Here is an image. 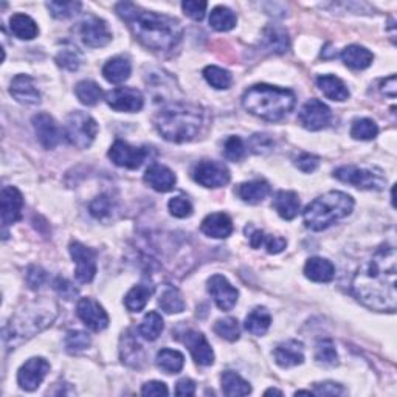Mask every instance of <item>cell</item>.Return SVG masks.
Listing matches in <instances>:
<instances>
[{
	"label": "cell",
	"instance_id": "obj_1",
	"mask_svg": "<svg viewBox=\"0 0 397 397\" xmlns=\"http://www.w3.org/2000/svg\"><path fill=\"white\" fill-rule=\"evenodd\" d=\"M397 252L393 245L377 248L352 279L354 297L376 312H394L397 307Z\"/></svg>",
	"mask_w": 397,
	"mask_h": 397
},
{
	"label": "cell",
	"instance_id": "obj_2",
	"mask_svg": "<svg viewBox=\"0 0 397 397\" xmlns=\"http://www.w3.org/2000/svg\"><path fill=\"white\" fill-rule=\"evenodd\" d=\"M115 10L129 24L135 38L151 50H173L182 39L183 30L177 19L169 18L166 14L144 11L130 2H121Z\"/></svg>",
	"mask_w": 397,
	"mask_h": 397
},
{
	"label": "cell",
	"instance_id": "obj_3",
	"mask_svg": "<svg viewBox=\"0 0 397 397\" xmlns=\"http://www.w3.org/2000/svg\"><path fill=\"white\" fill-rule=\"evenodd\" d=\"M56 317L58 304L55 301H33L24 309H20L18 314H14L11 320L6 323L4 328V342L14 349V346L47 329Z\"/></svg>",
	"mask_w": 397,
	"mask_h": 397
},
{
	"label": "cell",
	"instance_id": "obj_4",
	"mask_svg": "<svg viewBox=\"0 0 397 397\" xmlns=\"http://www.w3.org/2000/svg\"><path fill=\"white\" fill-rule=\"evenodd\" d=\"M156 128L159 134L168 142L185 143L191 142L203 124L202 109L187 102H174L163 107L156 115Z\"/></svg>",
	"mask_w": 397,
	"mask_h": 397
},
{
	"label": "cell",
	"instance_id": "obj_5",
	"mask_svg": "<svg viewBox=\"0 0 397 397\" xmlns=\"http://www.w3.org/2000/svg\"><path fill=\"white\" fill-rule=\"evenodd\" d=\"M295 93L269 84H256L242 95V107L266 121H279L295 107Z\"/></svg>",
	"mask_w": 397,
	"mask_h": 397
},
{
	"label": "cell",
	"instance_id": "obj_6",
	"mask_svg": "<svg viewBox=\"0 0 397 397\" xmlns=\"http://www.w3.org/2000/svg\"><path fill=\"white\" fill-rule=\"evenodd\" d=\"M354 210V198L342 191H329L318 196L303 211L304 224L309 230L323 231L337 220L348 217Z\"/></svg>",
	"mask_w": 397,
	"mask_h": 397
},
{
	"label": "cell",
	"instance_id": "obj_7",
	"mask_svg": "<svg viewBox=\"0 0 397 397\" xmlns=\"http://www.w3.org/2000/svg\"><path fill=\"white\" fill-rule=\"evenodd\" d=\"M98 134V123L89 114L76 110L67 116L64 135L67 142L78 149H87Z\"/></svg>",
	"mask_w": 397,
	"mask_h": 397
},
{
	"label": "cell",
	"instance_id": "obj_8",
	"mask_svg": "<svg viewBox=\"0 0 397 397\" xmlns=\"http://www.w3.org/2000/svg\"><path fill=\"white\" fill-rule=\"evenodd\" d=\"M334 177L358 189L380 191L386 185V179L380 173L371 171V169L366 168H358L354 165H348L335 169Z\"/></svg>",
	"mask_w": 397,
	"mask_h": 397
},
{
	"label": "cell",
	"instance_id": "obj_9",
	"mask_svg": "<svg viewBox=\"0 0 397 397\" xmlns=\"http://www.w3.org/2000/svg\"><path fill=\"white\" fill-rule=\"evenodd\" d=\"M193 179L205 188H220L230 182V171L219 161L202 160L193 169Z\"/></svg>",
	"mask_w": 397,
	"mask_h": 397
},
{
	"label": "cell",
	"instance_id": "obj_10",
	"mask_svg": "<svg viewBox=\"0 0 397 397\" xmlns=\"http://www.w3.org/2000/svg\"><path fill=\"white\" fill-rule=\"evenodd\" d=\"M69 250L73 262L76 264L75 276L78 281L83 284L92 283L97 275V255L92 248L83 245L81 242H72Z\"/></svg>",
	"mask_w": 397,
	"mask_h": 397
},
{
	"label": "cell",
	"instance_id": "obj_11",
	"mask_svg": "<svg viewBox=\"0 0 397 397\" xmlns=\"http://www.w3.org/2000/svg\"><path fill=\"white\" fill-rule=\"evenodd\" d=\"M332 119L330 109L320 100H309L306 105L301 107L298 120L300 124L307 130H321L325 129Z\"/></svg>",
	"mask_w": 397,
	"mask_h": 397
},
{
	"label": "cell",
	"instance_id": "obj_12",
	"mask_svg": "<svg viewBox=\"0 0 397 397\" xmlns=\"http://www.w3.org/2000/svg\"><path fill=\"white\" fill-rule=\"evenodd\" d=\"M50 371V363L42 357H33L20 366L18 372L19 386L25 391H34L47 377Z\"/></svg>",
	"mask_w": 397,
	"mask_h": 397
},
{
	"label": "cell",
	"instance_id": "obj_13",
	"mask_svg": "<svg viewBox=\"0 0 397 397\" xmlns=\"http://www.w3.org/2000/svg\"><path fill=\"white\" fill-rule=\"evenodd\" d=\"M106 102L116 112H138L144 106V98L140 90L132 87H119L106 93Z\"/></svg>",
	"mask_w": 397,
	"mask_h": 397
},
{
	"label": "cell",
	"instance_id": "obj_14",
	"mask_svg": "<svg viewBox=\"0 0 397 397\" xmlns=\"http://www.w3.org/2000/svg\"><path fill=\"white\" fill-rule=\"evenodd\" d=\"M148 157V151L146 148H137L123 140H116L109 149V159L114 161L116 166L128 168V169H137L143 165V161Z\"/></svg>",
	"mask_w": 397,
	"mask_h": 397
},
{
	"label": "cell",
	"instance_id": "obj_15",
	"mask_svg": "<svg viewBox=\"0 0 397 397\" xmlns=\"http://www.w3.org/2000/svg\"><path fill=\"white\" fill-rule=\"evenodd\" d=\"M76 314L81 321L95 332H101L109 326V315L105 307L92 298H81L76 304Z\"/></svg>",
	"mask_w": 397,
	"mask_h": 397
},
{
	"label": "cell",
	"instance_id": "obj_16",
	"mask_svg": "<svg viewBox=\"0 0 397 397\" xmlns=\"http://www.w3.org/2000/svg\"><path fill=\"white\" fill-rule=\"evenodd\" d=\"M208 292L220 311H231L238 303V289L233 288L229 279L222 275H213L208 279Z\"/></svg>",
	"mask_w": 397,
	"mask_h": 397
},
{
	"label": "cell",
	"instance_id": "obj_17",
	"mask_svg": "<svg viewBox=\"0 0 397 397\" xmlns=\"http://www.w3.org/2000/svg\"><path fill=\"white\" fill-rule=\"evenodd\" d=\"M81 38L87 47L100 48L112 41V33H110L105 20L90 16L81 24Z\"/></svg>",
	"mask_w": 397,
	"mask_h": 397
},
{
	"label": "cell",
	"instance_id": "obj_18",
	"mask_svg": "<svg viewBox=\"0 0 397 397\" xmlns=\"http://www.w3.org/2000/svg\"><path fill=\"white\" fill-rule=\"evenodd\" d=\"M183 344H187L194 362L201 366H210L215 363V352L211 349V344L207 338L198 330H188L180 337Z\"/></svg>",
	"mask_w": 397,
	"mask_h": 397
},
{
	"label": "cell",
	"instance_id": "obj_19",
	"mask_svg": "<svg viewBox=\"0 0 397 397\" xmlns=\"http://www.w3.org/2000/svg\"><path fill=\"white\" fill-rule=\"evenodd\" d=\"M33 128L39 143L46 149H55L61 142V130L56 121L48 114H38L33 116Z\"/></svg>",
	"mask_w": 397,
	"mask_h": 397
},
{
	"label": "cell",
	"instance_id": "obj_20",
	"mask_svg": "<svg viewBox=\"0 0 397 397\" xmlns=\"http://www.w3.org/2000/svg\"><path fill=\"white\" fill-rule=\"evenodd\" d=\"M24 197L20 191L14 187H5L2 189V224L8 227L22 217Z\"/></svg>",
	"mask_w": 397,
	"mask_h": 397
},
{
	"label": "cell",
	"instance_id": "obj_21",
	"mask_svg": "<svg viewBox=\"0 0 397 397\" xmlns=\"http://www.w3.org/2000/svg\"><path fill=\"white\" fill-rule=\"evenodd\" d=\"M10 93L22 105L34 106L41 102V93L38 87L34 86V81L28 75H18L11 81Z\"/></svg>",
	"mask_w": 397,
	"mask_h": 397
},
{
	"label": "cell",
	"instance_id": "obj_22",
	"mask_svg": "<svg viewBox=\"0 0 397 397\" xmlns=\"http://www.w3.org/2000/svg\"><path fill=\"white\" fill-rule=\"evenodd\" d=\"M275 362L281 368H293L304 362V346L298 340L279 343L274 352Z\"/></svg>",
	"mask_w": 397,
	"mask_h": 397
},
{
	"label": "cell",
	"instance_id": "obj_23",
	"mask_svg": "<svg viewBox=\"0 0 397 397\" xmlns=\"http://www.w3.org/2000/svg\"><path fill=\"white\" fill-rule=\"evenodd\" d=\"M143 179L152 189L159 191V193H168L177 182V177H175L171 169L159 163H154L146 169Z\"/></svg>",
	"mask_w": 397,
	"mask_h": 397
},
{
	"label": "cell",
	"instance_id": "obj_24",
	"mask_svg": "<svg viewBox=\"0 0 397 397\" xmlns=\"http://www.w3.org/2000/svg\"><path fill=\"white\" fill-rule=\"evenodd\" d=\"M201 230L210 238L225 239L233 233V222L225 213H213L202 220Z\"/></svg>",
	"mask_w": 397,
	"mask_h": 397
},
{
	"label": "cell",
	"instance_id": "obj_25",
	"mask_svg": "<svg viewBox=\"0 0 397 397\" xmlns=\"http://www.w3.org/2000/svg\"><path fill=\"white\" fill-rule=\"evenodd\" d=\"M304 275L314 283H330L335 276V267L330 261L315 256V258L307 260Z\"/></svg>",
	"mask_w": 397,
	"mask_h": 397
},
{
	"label": "cell",
	"instance_id": "obj_26",
	"mask_svg": "<svg viewBox=\"0 0 397 397\" xmlns=\"http://www.w3.org/2000/svg\"><path fill=\"white\" fill-rule=\"evenodd\" d=\"M300 197L295 191H279L274 198V208L279 216L285 220H292L300 213Z\"/></svg>",
	"mask_w": 397,
	"mask_h": 397
},
{
	"label": "cell",
	"instance_id": "obj_27",
	"mask_svg": "<svg viewBox=\"0 0 397 397\" xmlns=\"http://www.w3.org/2000/svg\"><path fill=\"white\" fill-rule=\"evenodd\" d=\"M130 72L132 65L128 58L115 56L105 64V67H102V76L112 84H123L124 81L129 79Z\"/></svg>",
	"mask_w": 397,
	"mask_h": 397
},
{
	"label": "cell",
	"instance_id": "obj_28",
	"mask_svg": "<svg viewBox=\"0 0 397 397\" xmlns=\"http://www.w3.org/2000/svg\"><path fill=\"white\" fill-rule=\"evenodd\" d=\"M318 89L326 98L332 101H346L349 98V90L346 84L335 75H321L317 78Z\"/></svg>",
	"mask_w": 397,
	"mask_h": 397
},
{
	"label": "cell",
	"instance_id": "obj_29",
	"mask_svg": "<svg viewBox=\"0 0 397 397\" xmlns=\"http://www.w3.org/2000/svg\"><path fill=\"white\" fill-rule=\"evenodd\" d=\"M342 61L352 70H365L374 61V55L362 46H349L342 51Z\"/></svg>",
	"mask_w": 397,
	"mask_h": 397
},
{
	"label": "cell",
	"instance_id": "obj_30",
	"mask_svg": "<svg viewBox=\"0 0 397 397\" xmlns=\"http://www.w3.org/2000/svg\"><path fill=\"white\" fill-rule=\"evenodd\" d=\"M289 34L281 27H267L262 34V47L270 53H284L289 50Z\"/></svg>",
	"mask_w": 397,
	"mask_h": 397
},
{
	"label": "cell",
	"instance_id": "obj_31",
	"mask_svg": "<svg viewBox=\"0 0 397 397\" xmlns=\"http://www.w3.org/2000/svg\"><path fill=\"white\" fill-rule=\"evenodd\" d=\"M269 194H270V185L266 180L245 182L241 183L238 187V196L250 205L261 203Z\"/></svg>",
	"mask_w": 397,
	"mask_h": 397
},
{
	"label": "cell",
	"instance_id": "obj_32",
	"mask_svg": "<svg viewBox=\"0 0 397 397\" xmlns=\"http://www.w3.org/2000/svg\"><path fill=\"white\" fill-rule=\"evenodd\" d=\"M152 293L154 285L149 283L134 285V288L128 292V295L124 297V306H126L129 312H142L146 304H148Z\"/></svg>",
	"mask_w": 397,
	"mask_h": 397
},
{
	"label": "cell",
	"instance_id": "obj_33",
	"mask_svg": "<svg viewBox=\"0 0 397 397\" xmlns=\"http://www.w3.org/2000/svg\"><path fill=\"white\" fill-rule=\"evenodd\" d=\"M10 30L22 41H32L39 33L38 24L27 14H14L10 19Z\"/></svg>",
	"mask_w": 397,
	"mask_h": 397
},
{
	"label": "cell",
	"instance_id": "obj_34",
	"mask_svg": "<svg viewBox=\"0 0 397 397\" xmlns=\"http://www.w3.org/2000/svg\"><path fill=\"white\" fill-rule=\"evenodd\" d=\"M271 325V317L266 307H255L245 318V329L252 335L262 337L267 334Z\"/></svg>",
	"mask_w": 397,
	"mask_h": 397
},
{
	"label": "cell",
	"instance_id": "obj_35",
	"mask_svg": "<svg viewBox=\"0 0 397 397\" xmlns=\"http://www.w3.org/2000/svg\"><path fill=\"white\" fill-rule=\"evenodd\" d=\"M222 382V391L229 397H242L252 393V386L247 380L242 379L238 372L225 371L220 377Z\"/></svg>",
	"mask_w": 397,
	"mask_h": 397
},
{
	"label": "cell",
	"instance_id": "obj_36",
	"mask_svg": "<svg viewBox=\"0 0 397 397\" xmlns=\"http://www.w3.org/2000/svg\"><path fill=\"white\" fill-rule=\"evenodd\" d=\"M156 363L160 370L166 374H177L183 370L185 357H183V354L179 351L165 348L159 351V354L156 357Z\"/></svg>",
	"mask_w": 397,
	"mask_h": 397
},
{
	"label": "cell",
	"instance_id": "obj_37",
	"mask_svg": "<svg viewBox=\"0 0 397 397\" xmlns=\"http://www.w3.org/2000/svg\"><path fill=\"white\" fill-rule=\"evenodd\" d=\"M163 329H165V323L163 318H161V315L157 312H148L143 317L142 323H140L138 334L142 335L144 340L154 342L157 340L161 332H163Z\"/></svg>",
	"mask_w": 397,
	"mask_h": 397
},
{
	"label": "cell",
	"instance_id": "obj_38",
	"mask_svg": "<svg viewBox=\"0 0 397 397\" xmlns=\"http://www.w3.org/2000/svg\"><path fill=\"white\" fill-rule=\"evenodd\" d=\"M236 14L227 6H216L210 14V25L216 32H230L236 27Z\"/></svg>",
	"mask_w": 397,
	"mask_h": 397
},
{
	"label": "cell",
	"instance_id": "obj_39",
	"mask_svg": "<svg viewBox=\"0 0 397 397\" xmlns=\"http://www.w3.org/2000/svg\"><path fill=\"white\" fill-rule=\"evenodd\" d=\"M75 93L84 106H97L102 97L101 87L90 79L79 81L75 87Z\"/></svg>",
	"mask_w": 397,
	"mask_h": 397
},
{
	"label": "cell",
	"instance_id": "obj_40",
	"mask_svg": "<svg viewBox=\"0 0 397 397\" xmlns=\"http://www.w3.org/2000/svg\"><path fill=\"white\" fill-rule=\"evenodd\" d=\"M159 306L166 314H180L185 311V300L177 289L166 288L159 298Z\"/></svg>",
	"mask_w": 397,
	"mask_h": 397
},
{
	"label": "cell",
	"instance_id": "obj_41",
	"mask_svg": "<svg viewBox=\"0 0 397 397\" xmlns=\"http://www.w3.org/2000/svg\"><path fill=\"white\" fill-rule=\"evenodd\" d=\"M203 78L207 79V83L211 87H215L217 90L229 89L233 83L231 73L229 70L217 67V65H208V67H205Z\"/></svg>",
	"mask_w": 397,
	"mask_h": 397
},
{
	"label": "cell",
	"instance_id": "obj_42",
	"mask_svg": "<svg viewBox=\"0 0 397 397\" xmlns=\"http://www.w3.org/2000/svg\"><path fill=\"white\" fill-rule=\"evenodd\" d=\"M379 134V126L376 121H372L370 119H358L352 123L351 128V137L356 140H372L376 138Z\"/></svg>",
	"mask_w": 397,
	"mask_h": 397
},
{
	"label": "cell",
	"instance_id": "obj_43",
	"mask_svg": "<svg viewBox=\"0 0 397 397\" xmlns=\"http://www.w3.org/2000/svg\"><path fill=\"white\" fill-rule=\"evenodd\" d=\"M315 360L323 366L338 365V356L332 340H321L315 349Z\"/></svg>",
	"mask_w": 397,
	"mask_h": 397
},
{
	"label": "cell",
	"instance_id": "obj_44",
	"mask_svg": "<svg viewBox=\"0 0 397 397\" xmlns=\"http://www.w3.org/2000/svg\"><path fill=\"white\" fill-rule=\"evenodd\" d=\"M90 346V337L89 334L83 332V330H69L65 335V349L70 354H78V352L84 351Z\"/></svg>",
	"mask_w": 397,
	"mask_h": 397
},
{
	"label": "cell",
	"instance_id": "obj_45",
	"mask_svg": "<svg viewBox=\"0 0 397 397\" xmlns=\"http://www.w3.org/2000/svg\"><path fill=\"white\" fill-rule=\"evenodd\" d=\"M215 332L225 338V340L229 342H236L239 335H241V328H239V323L236 318H224V320H217L216 325H215Z\"/></svg>",
	"mask_w": 397,
	"mask_h": 397
},
{
	"label": "cell",
	"instance_id": "obj_46",
	"mask_svg": "<svg viewBox=\"0 0 397 397\" xmlns=\"http://www.w3.org/2000/svg\"><path fill=\"white\" fill-rule=\"evenodd\" d=\"M56 62L60 67L65 70L75 72L79 69V65H81V55L76 48L65 47L56 55Z\"/></svg>",
	"mask_w": 397,
	"mask_h": 397
},
{
	"label": "cell",
	"instance_id": "obj_47",
	"mask_svg": "<svg viewBox=\"0 0 397 397\" xmlns=\"http://www.w3.org/2000/svg\"><path fill=\"white\" fill-rule=\"evenodd\" d=\"M224 156L227 160L231 161H241L245 157V144L241 137L231 135L225 140Z\"/></svg>",
	"mask_w": 397,
	"mask_h": 397
},
{
	"label": "cell",
	"instance_id": "obj_48",
	"mask_svg": "<svg viewBox=\"0 0 397 397\" xmlns=\"http://www.w3.org/2000/svg\"><path fill=\"white\" fill-rule=\"evenodd\" d=\"M47 8L50 10L51 16L56 19H67L75 16L81 10L79 2H47Z\"/></svg>",
	"mask_w": 397,
	"mask_h": 397
},
{
	"label": "cell",
	"instance_id": "obj_49",
	"mask_svg": "<svg viewBox=\"0 0 397 397\" xmlns=\"http://www.w3.org/2000/svg\"><path fill=\"white\" fill-rule=\"evenodd\" d=\"M140 354H142V346H140L135 338L130 335V332H128L121 338L123 362L130 363V360H140Z\"/></svg>",
	"mask_w": 397,
	"mask_h": 397
},
{
	"label": "cell",
	"instance_id": "obj_50",
	"mask_svg": "<svg viewBox=\"0 0 397 397\" xmlns=\"http://www.w3.org/2000/svg\"><path fill=\"white\" fill-rule=\"evenodd\" d=\"M168 208L174 217H179V219H185L193 215V205H191L188 198L183 196L173 197L168 203Z\"/></svg>",
	"mask_w": 397,
	"mask_h": 397
},
{
	"label": "cell",
	"instance_id": "obj_51",
	"mask_svg": "<svg viewBox=\"0 0 397 397\" xmlns=\"http://www.w3.org/2000/svg\"><path fill=\"white\" fill-rule=\"evenodd\" d=\"M207 2H197V0H187L182 4V10L188 18L193 20L201 22L205 18V11H207Z\"/></svg>",
	"mask_w": 397,
	"mask_h": 397
},
{
	"label": "cell",
	"instance_id": "obj_52",
	"mask_svg": "<svg viewBox=\"0 0 397 397\" xmlns=\"http://www.w3.org/2000/svg\"><path fill=\"white\" fill-rule=\"evenodd\" d=\"M250 148L255 154H266L274 149V140L266 134H255L250 138Z\"/></svg>",
	"mask_w": 397,
	"mask_h": 397
},
{
	"label": "cell",
	"instance_id": "obj_53",
	"mask_svg": "<svg viewBox=\"0 0 397 397\" xmlns=\"http://www.w3.org/2000/svg\"><path fill=\"white\" fill-rule=\"evenodd\" d=\"M261 245H266L267 252L270 255H278V253H281L285 247H288V241L281 236H274V234L264 233Z\"/></svg>",
	"mask_w": 397,
	"mask_h": 397
},
{
	"label": "cell",
	"instance_id": "obj_54",
	"mask_svg": "<svg viewBox=\"0 0 397 397\" xmlns=\"http://www.w3.org/2000/svg\"><path fill=\"white\" fill-rule=\"evenodd\" d=\"M295 165H297L300 171L307 173V174L314 173L320 165V157L314 156V154L304 152V154H301V156H298V159L295 160Z\"/></svg>",
	"mask_w": 397,
	"mask_h": 397
},
{
	"label": "cell",
	"instance_id": "obj_55",
	"mask_svg": "<svg viewBox=\"0 0 397 397\" xmlns=\"http://www.w3.org/2000/svg\"><path fill=\"white\" fill-rule=\"evenodd\" d=\"M53 288L64 300H73L78 295V289L69 281V279H65V278H56L53 283Z\"/></svg>",
	"mask_w": 397,
	"mask_h": 397
},
{
	"label": "cell",
	"instance_id": "obj_56",
	"mask_svg": "<svg viewBox=\"0 0 397 397\" xmlns=\"http://www.w3.org/2000/svg\"><path fill=\"white\" fill-rule=\"evenodd\" d=\"M46 271H43L41 267L38 266H32L28 267L27 270V284L30 285V289L33 290H38L41 285L46 283Z\"/></svg>",
	"mask_w": 397,
	"mask_h": 397
},
{
	"label": "cell",
	"instance_id": "obj_57",
	"mask_svg": "<svg viewBox=\"0 0 397 397\" xmlns=\"http://www.w3.org/2000/svg\"><path fill=\"white\" fill-rule=\"evenodd\" d=\"M314 394L317 396H342L344 394V388L335 382H323V384H315Z\"/></svg>",
	"mask_w": 397,
	"mask_h": 397
},
{
	"label": "cell",
	"instance_id": "obj_58",
	"mask_svg": "<svg viewBox=\"0 0 397 397\" xmlns=\"http://www.w3.org/2000/svg\"><path fill=\"white\" fill-rule=\"evenodd\" d=\"M90 213L95 217H105L110 213V198L107 196H100L90 203Z\"/></svg>",
	"mask_w": 397,
	"mask_h": 397
},
{
	"label": "cell",
	"instance_id": "obj_59",
	"mask_svg": "<svg viewBox=\"0 0 397 397\" xmlns=\"http://www.w3.org/2000/svg\"><path fill=\"white\" fill-rule=\"evenodd\" d=\"M142 394L143 396H149V397H157V396H168V386L163 384V382L159 380H152V382H146L142 388Z\"/></svg>",
	"mask_w": 397,
	"mask_h": 397
},
{
	"label": "cell",
	"instance_id": "obj_60",
	"mask_svg": "<svg viewBox=\"0 0 397 397\" xmlns=\"http://www.w3.org/2000/svg\"><path fill=\"white\" fill-rule=\"evenodd\" d=\"M175 394L183 397H191L196 394V384L191 379H182L175 386Z\"/></svg>",
	"mask_w": 397,
	"mask_h": 397
},
{
	"label": "cell",
	"instance_id": "obj_61",
	"mask_svg": "<svg viewBox=\"0 0 397 397\" xmlns=\"http://www.w3.org/2000/svg\"><path fill=\"white\" fill-rule=\"evenodd\" d=\"M380 90L382 93H385L389 98H396L397 93V84H396V75H391L389 78L384 79L380 83Z\"/></svg>",
	"mask_w": 397,
	"mask_h": 397
},
{
	"label": "cell",
	"instance_id": "obj_62",
	"mask_svg": "<svg viewBox=\"0 0 397 397\" xmlns=\"http://www.w3.org/2000/svg\"><path fill=\"white\" fill-rule=\"evenodd\" d=\"M264 396H283V391H279V389H275V388H270L266 393H264Z\"/></svg>",
	"mask_w": 397,
	"mask_h": 397
},
{
	"label": "cell",
	"instance_id": "obj_63",
	"mask_svg": "<svg viewBox=\"0 0 397 397\" xmlns=\"http://www.w3.org/2000/svg\"><path fill=\"white\" fill-rule=\"evenodd\" d=\"M298 394H307V396H314V391H304V389H301V391H297L295 396Z\"/></svg>",
	"mask_w": 397,
	"mask_h": 397
}]
</instances>
